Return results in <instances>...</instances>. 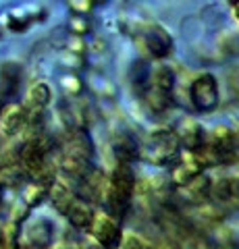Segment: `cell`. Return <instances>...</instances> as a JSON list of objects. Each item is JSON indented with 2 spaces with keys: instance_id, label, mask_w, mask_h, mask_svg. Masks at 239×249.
Instances as JSON below:
<instances>
[{
  "instance_id": "cell-1",
  "label": "cell",
  "mask_w": 239,
  "mask_h": 249,
  "mask_svg": "<svg viewBox=\"0 0 239 249\" xmlns=\"http://www.w3.org/2000/svg\"><path fill=\"white\" fill-rule=\"evenodd\" d=\"M189 98L196 110L200 112H212L217 110L221 93H219V81L212 73H200L189 88Z\"/></svg>"
},
{
  "instance_id": "cell-2",
  "label": "cell",
  "mask_w": 239,
  "mask_h": 249,
  "mask_svg": "<svg viewBox=\"0 0 239 249\" xmlns=\"http://www.w3.org/2000/svg\"><path fill=\"white\" fill-rule=\"evenodd\" d=\"M177 154H179V139H177V133L171 129H163V131L152 133L148 147L144 152H140V156H144L148 162L158 164V166L171 162Z\"/></svg>"
},
{
  "instance_id": "cell-3",
  "label": "cell",
  "mask_w": 239,
  "mask_h": 249,
  "mask_svg": "<svg viewBox=\"0 0 239 249\" xmlns=\"http://www.w3.org/2000/svg\"><path fill=\"white\" fill-rule=\"evenodd\" d=\"M88 232L92 241H96L100 247L104 249H119L121 239H123V229L119 220H114L112 216L104 212H96L92 218V224L88 227Z\"/></svg>"
},
{
  "instance_id": "cell-4",
  "label": "cell",
  "mask_w": 239,
  "mask_h": 249,
  "mask_svg": "<svg viewBox=\"0 0 239 249\" xmlns=\"http://www.w3.org/2000/svg\"><path fill=\"white\" fill-rule=\"evenodd\" d=\"M142 37L144 46L152 58H166L173 52V36L168 31L158 25V23H146L142 27Z\"/></svg>"
},
{
  "instance_id": "cell-5",
  "label": "cell",
  "mask_w": 239,
  "mask_h": 249,
  "mask_svg": "<svg viewBox=\"0 0 239 249\" xmlns=\"http://www.w3.org/2000/svg\"><path fill=\"white\" fill-rule=\"evenodd\" d=\"M27 127V112L25 106L11 102L0 110V135L4 139H13L21 135Z\"/></svg>"
},
{
  "instance_id": "cell-6",
  "label": "cell",
  "mask_w": 239,
  "mask_h": 249,
  "mask_svg": "<svg viewBox=\"0 0 239 249\" xmlns=\"http://www.w3.org/2000/svg\"><path fill=\"white\" fill-rule=\"evenodd\" d=\"M135 181L137 178H135V173H133V168H131V164H123V162L114 164V168L110 170V177H109V183L112 185V189L129 199L133 196Z\"/></svg>"
},
{
  "instance_id": "cell-7",
  "label": "cell",
  "mask_w": 239,
  "mask_h": 249,
  "mask_svg": "<svg viewBox=\"0 0 239 249\" xmlns=\"http://www.w3.org/2000/svg\"><path fill=\"white\" fill-rule=\"evenodd\" d=\"M48 199H50L52 208H55L58 214L67 216V212L71 210V206L77 201V196H75V191L69 189L63 181H58L56 178V181L48 187Z\"/></svg>"
},
{
  "instance_id": "cell-8",
  "label": "cell",
  "mask_w": 239,
  "mask_h": 249,
  "mask_svg": "<svg viewBox=\"0 0 239 249\" xmlns=\"http://www.w3.org/2000/svg\"><path fill=\"white\" fill-rule=\"evenodd\" d=\"M25 239L29 249H50L52 227L48 220H36L25 229Z\"/></svg>"
},
{
  "instance_id": "cell-9",
  "label": "cell",
  "mask_w": 239,
  "mask_h": 249,
  "mask_svg": "<svg viewBox=\"0 0 239 249\" xmlns=\"http://www.w3.org/2000/svg\"><path fill=\"white\" fill-rule=\"evenodd\" d=\"M92 142H90V135L86 133L83 129H73L69 131L67 137H65V154H73V156H79V158H92Z\"/></svg>"
},
{
  "instance_id": "cell-10",
  "label": "cell",
  "mask_w": 239,
  "mask_h": 249,
  "mask_svg": "<svg viewBox=\"0 0 239 249\" xmlns=\"http://www.w3.org/2000/svg\"><path fill=\"white\" fill-rule=\"evenodd\" d=\"M140 145H137V142L131 135L127 133H121L114 137L112 142V154L114 158H117V162H123V164H129V162H133L140 158Z\"/></svg>"
},
{
  "instance_id": "cell-11",
  "label": "cell",
  "mask_w": 239,
  "mask_h": 249,
  "mask_svg": "<svg viewBox=\"0 0 239 249\" xmlns=\"http://www.w3.org/2000/svg\"><path fill=\"white\" fill-rule=\"evenodd\" d=\"M52 102V88L46 81H36L27 89V106L32 110H46Z\"/></svg>"
},
{
  "instance_id": "cell-12",
  "label": "cell",
  "mask_w": 239,
  "mask_h": 249,
  "mask_svg": "<svg viewBox=\"0 0 239 249\" xmlns=\"http://www.w3.org/2000/svg\"><path fill=\"white\" fill-rule=\"evenodd\" d=\"M208 145H212L217 152H221L222 156H233V150H235V135H233V129L227 127V124H219V127L212 129L210 133V142Z\"/></svg>"
},
{
  "instance_id": "cell-13",
  "label": "cell",
  "mask_w": 239,
  "mask_h": 249,
  "mask_svg": "<svg viewBox=\"0 0 239 249\" xmlns=\"http://www.w3.org/2000/svg\"><path fill=\"white\" fill-rule=\"evenodd\" d=\"M177 139H179V143H183L189 152H196L198 147H202L206 143L204 142V129H202V124L196 123V121L183 123V127L177 131Z\"/></svg>"
},
{
  "instance_id": "cell-14",
  "label": "cell",
  "mask_w": 239,
  "mask_h": 249,
  "mask_svg": "<svg viewBox=\"0 0 239 249\" xmlns=\"http://www.w3.org/2000/svg\"><path fill=\"white\" fill-rule=\"evenodd\" d=\"M58 168L63 170L67 177L81 181L92 170V162L86 158H79V156H73V154H63L60 156V162H58Z\"/></svg>"
},
{
  "instance_id": "cell-15",
  "label": "cell",
  "mask_w": 239,
  "mask_h": 249,
  "mask_svg": "<svg viewBox=\"0 0 239 249\" xmlns=\"http://www.w3.org/2000/svg\"><path fill=\"white\" fill-rule=\"evenodd\" d=\"M150 81H152V91L160 93V96H171V91L175 88V73L171 67L160 65L152 71Z\"/></svg>"
},
{
  "instance_id": "cell-16",
  "label": "cell",
  "mask_w": 239,
  "mask_h": 249,
  "mask_svg": "<svg viewBox=\"0 0 239 249\" xmlns=\"http://www.w3.org/2000/svg\"><path fill=\"white\" fill-rule=\"evenodd\" d=\"M189 160L194 162L200 170H204V168H214V166L222 164V162H225V156L214 150L212 145L204 143L202 147H198L196 152H189Z\"/></svg>"
},
{
  "instance_id": "cell-17",
  "label": "cell",
  "mask_w": 239,
  "mask_h": 249,
  "mask_svg": "<svg viewBox=\"0 0 239 249\" xmlns=\"http://www.w3.org/2000/svg\"><path fill=\"white\" fill-rule=\"evenodd\" d=\"M65 218L69 220V224H71L73 229H79V231L86 229L88 231V227L92 224V218H94V210H92L86 201L77 199L75 204L71 206V210L67 212Z\"/></svg>"
},
{
  "instance_id": "cell-18",
  "label": "cell",
  "mask_w": 239,
  "mask_h": 249,
  "mask_svg": "<svg viewBox=\"0 0 239 249\" xmlns=\"http://www.w3.org/2000/svg\"><path fill=\"white\" fill-rule=\"evenodd\" d=\"M202 175V170H200L194 162H191L189 158H183L179 164H177L173 168V173H171V181L177 185V187H181V189H185L187 185L194 183V178Z\"/></svg>"
},
{
  "instance_id": "cell-19",
  "label": "cell",
  "mask_w": 239,
  "mask_h": 249,
  "mask_svg": "<svg viewBox=\"0 0 239 249\" xmlns=\"http://www.w3.org/2000/svg\"><path fill=\"white\" fill-rule=\"evenodd\" d=\"M44 199H48V185L29 181L25 187H23L21 201H23V204H25L29 210H32V208H37Z\"/></svg>"
},
{
  "instance_id": "cell-20",
  "label": "cell",
  "mask_w": 239,
  "mask_h": 249,
  "mask_svg": "<svg viewBox=\"0 0 239 249\" xmlns=\"http://www.w3.org/2000/svg\"><path fill=\"white\" fill-rule=\"evenodd\" d=\"M37 17L36 15H27V13H21V11H15L6 15V21H4V27L15 31V34H21V31H27L32 27V23Z\"/></svg>"
},
{
  "instance_id": "cell-21",
  "label": "cell",
  "mask_w": 239,
  "mask_h": 249,
  "mask_svg": "<svg viewBox=\"0 0 239 249\" xmlns=\"http://www.w3.org/2000/svg\"><path fill=\"white\" fill-rule=\"evenodd\" d=\"M210 187H212L210 178H208L206 175H200V177L194 178V183L187 185L183 191L187 193V196L194 201H204L208 196H210Z\"/></svg>"
},
{
  "instance_id": "cell-22",
  "label": "cell",
  "mask_w": 239,
  "mask_h": 249,
  "mask_svg": "<svg viewBox=\"0 0 239 249\" xmlns=\"http://www.w3.org/2000/svg\"><path fill=\"white\" fill-rule=\"evenodd\" d=\"M119 249H154V245L148 243V241L144 237H140L137 232H123Z\"/></svg>"
},
{
  "instance_id": "cell-23",
  "label": "cell",
  "mask_w": 239,
  "mask_h": 249,
  "mask_svg": "<svg viewBox=\"0 0 239 249\" xmlns=\"http://www.w3.org/2000/svg\"><path fill=\"white\" fill-rule=\"evenodd\" d=\"M94 6H96V2H92V0H71V2H69V9H71L77 17H83V15L92 13Z\"/></svg>"
},
{
  "instance_id": "cell-24",
  "label": "cell",
  "mask_w": 239,
  "mask_h": 249,
  "mask_svg": "<svg viewBox=\"0 0 239 249\" xmlns=\"http://www.w3.org/2000/svg\"><path fill=\"white\" fill-rule=\"evenodd\" d=\"M200 214H202L206 220H210V222H221L222 218H225V212L219 208V206H200Z\"/></svg>"
},
{
  "instance_id": "cell-25",
  "label": "cell",
  "mask_w": 239,
  "mask_h": 249,
  "mask_svg": "<svg viewBox=\"0 0 239 249\" xmlns=\"http://www.w3.org/2000/svg\"><path fill=\"white\" fill-rule=\"evenodd\" d=\"M27 216H29V208L21 201V204H17V206H15V208L11 210V218H9V222H15V224H19V227H21V224L27 220Z\"/></svg>"
},
{
  "instance_id": "cell-26",
  "label": "cell",
  "mask_w": 239,
  "mask_h": 249,
  "mask_svg": "<svg viewBox=\"0 0 239 249\" xmlns=\"http://www.w3.org/2000/svg\"><path fill=\"white\" fill-rule=\"evenodd\" d=\"M69 29H71L75 36H86V34H90L92 27L83 17H73L71 21H69Z\"/></svg>"
},
{
  "instance_id": "cell-27",
  "label": "cell",
  "mask_w": 239,
  "mask_h": 249,
  "mask_svg": "<svg viewBox=\"0 0 239 249\" xmlns=\"http://www.w3.org/2000/svg\"><path fill=\"white\" fill-rule=\"evenodd\" d=\"M60 83H63V88H65V91H69V93H73V96H75V93H79V91H81V81H79V79H77V77H75V75H69V77H65V79H63V81H60Z\"/></svg>"
},
{
  "instance_id": "cell-28",
  "label": "cell",
  "mask_w": 239,
  "mask_h": 249,
  "mask_svg": "<svg viewBox=\"0 0 239 249\" xmlns=\"http://www.w3.org/2000/svg\"><path fill=\"white\" fill-rule=\"evenodd\" d=\"M229 83H231V88H233V91H239V69H235V71L231 73Z\"/></svg>"
},
{
  "instance_id": "cell-29",
  "label": "cell",
  "mask_w": 239,
  "mask_h": 249,
  "mask_svg": "<svg viewBox=\"0 0 239 249\" xmlns=\"http://www.w3.org/2000/svg\"><path fill=\"white\" fill-rule=\"evenodd\" d=\"M77 249H104V247H100L96 241H92V239H90V241H86V243H81Z\"/></svg>"
},
{
  "instance_id": "cell-30",
  "label": "cell",
  "mask_w": 239,
  "mask_h": 249,
  "mask_svg": "<svg viewBox=\"0 0 239 249\" xmlns=\"http://www.w3.org/2000/svg\"><path fill=\"white\" fill-rule=\"evenodd\" d=\"M50 249H77L73 245H69V243H56V245H52Z\"/></svg>"
},
{
  "instance_id": "cell-31",
  "label": "cell",
  "mask_w": 239,
  "mask_h": 249,
  "mask_svg": "<svg viewBox=\"0 0 239 249\" xmlns=\"http://www.w3.org/2000/svg\"><path fill=\"white\" fill-rule=\"evenodd\" d=\"M154 249H177V247L171 243H160V245H154Z\"/></svg>"
},
{
  "instance_id": "cell-32",
  "label": "cell",
  "mask_w": 239,
  "mask_h": 249,
  "mask_svg": "<svg viewBox=\"0 0 239 249\" xmlns=\"http://www.w3.org/2000/svg\"><path fill=\"white\" fill-rule=\"evenodd\" d=\"M233 17L237 19V23H239V2H235L233 4Z\"/></svg>"
},
{
  "instance_id": "cell-33",
  "label": "cell",
  "mask_w": 239,
  "mask_h": 249,
  "mask_svg": "<svg viewBox=\"0 0 239 249\" xmlns=\"http://www.w3.org/2000/svg\"><path fill=\"white\" fill-rule=\"evenodd\" d=\"M2 34H4V27H2V25H0V37H2Z\"/></svg>"
}]
</instances>
